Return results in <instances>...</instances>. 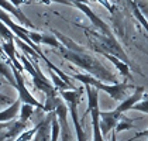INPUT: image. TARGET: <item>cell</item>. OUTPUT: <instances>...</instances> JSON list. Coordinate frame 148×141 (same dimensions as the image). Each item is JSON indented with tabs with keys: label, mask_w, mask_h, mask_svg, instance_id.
Here are the masks:
<instances>
[{
	"label": "cell",
	"mask_w": 148,
	"mask_h": 141,
	"mask_svg": "<svg viewBox=\"0 0 148 141\" xmlns=\"http://www.w3.org/2000/svg\"><path fill=\"white\" fill-rule=\"evenodd\" d=\"M52 33L57 35L58 40L61 41L59 48H57L58 52L66 59V61L72 62V64H75L76 66H79V68H82V69H85L88 73H90V75H93V76L102 79L103 82L106 81V82L117 83L116 76L112 75L106 66H103L97 59L95 58V57H92L90 54H88V52L80 47V45L75 44L71 38L65 37V35H62L61 33H58V31H52Z\"/></svg>",
	"instance_id": "obj_1"
},
{
	"label": "cell",
	"mask_w": 148,
	"mask_h": 141,
	"mask_svg": "<svg viewBox=\"0 0 148 141\" xmlns=\"http://www.w3.org/2000/svg\"><path fill=\"white\" fill-rule=\"evenodd\" d=\"M71 78H72L73 81H79V82L83 83V85H92V86L97 88L99 90L106 92V93L109 94L113 100H116V102H121V100H124L125 97H127L128 90L131 89V85L127 83V82L107 85V83L103 82L102 79L93 76V75L88 73V72H86V73H75V75H72Z\"/></svg>",
	"instance_id": "obj_2"
},
{
	"label": "cell",
	"mask_w": 148,
	"mask_h": 141,
	"mask_svg": "<svg viewBox=\"0 0 148 141\" xmlns=\"http://www.w3.org/2000/svg\"><path fill=\"white\" fill-rule=\"evenodd\" d=\"M7 64L10 65V68H12V70H13V75H14V79H16L14 88H16L17 92H18V99L21 100V103H30V105L35 106V107L40 109V110H44V105L40 103L34 96L30 93V90L27 89L25 81H24V78H23V73L18 70V68H16L14 64H12L10 61H7Z\"/></svg>",
	"instance_id": "obj_3"
},
{
	"label": "cell",
	"mask_w": 148,
	"mask_h": 141,
	"mask_svg": "<svg viewBox=\"0 0 148 141\" xmlns=\"http://www.w3.org/2000/svg\"><path fill=\"white\" fill-rule=\"evenodd\" d=\"M73 7H76V9H79L80 12L83 13L89 20H90V23L99 30V31H102V34L104 35H109V37H113L112 34V30L109 28V25L103 21L102 18L97 16V14H95V12L92 10L90 7L88 6V3H80V1H73Z\"/></svg>",
	"instance_id": "obj_4"
},
{
	"label": "cell",
	"mask_w": 148,
	"mask_h": 141,
	"mask_svg": "<svg viewBox=\"0 0 148 141\" xmlns=\"http://www.w3.org/2000/svg\"><path fill=\"white\" fill-rule=\"evenodd\" d=\"M144 94L145 93H144V88H143V86H137V88H134V92L131 93V96H127L124 100H121L120 105L117 106L116 109H113V113L117 114V116H121L123 113L131 110L133 106L144 97Z\"/></svg>",
	"instance_id": "obj_5"
},
{
	"label": "cell",
	"mask_w": 148,
	"mask_h": 141,
	"mask_svg": "<svg viewBox=\"0 0 148 141\" xmlns=\"http://www.w3.org/2000/svg\"><path fill=\"white\" fill-rule=\"evenodd\" d=\"M0 7H1L3 10H6L7 13L13 14V16L18 20V23L21 24V25L27 27V28H33V30H35L34 24L25 17V14L20 10V7H18V6H16V4H13L10 0H0Z\"/></svg>",
	"instance_id": "obj_6"
},
{
	"label": "cell",
	"mask_w": 148,
	"mask_h": 141,
	"mask_svg": "<svg viewBox=\"0 0 148 141\" xmlns=\"http://www.w3.org/2000/svg\"><path fill=\"white\" fill-rule=\"evenodd\" d=\"M121 116H117L114 114L113 110L110 112H100V118H99V124H100V130H102V134L104 136V138L109 136V133H112L116 126H117V121Z\"/></svg>",
	"instance_id": "obj_7"
},
{
	"label": "cell",
	"mask_w": 148,
	"mask_h": 141,
	"mask_svg": "<svg viewBox=\"0 0 148 141\" xmlns=\"http://www.w3.org/2000/svg\"><path fill=\"white\" fill-rule=\"evenodd\" d=\"M85 114H90L92 117V129H93L92 141H106L104 140V136L102 134V130H100V124H99V118H100V109H99V106L93 107L90 110H86Z\"/></svg>",
	"instance_id": "obj_8"
},
{
	"label": "cell",
	"mask_w": 148,
	"mask_h": 141,
	"mask_svg": "<svg viewBox=\"0 0 148 141\" xmlns=\"http://www.w3.org/2000/svg\"><path fill=\"white\" fill-rule=\"evenodd\" d=\"M20 107H21V100L17 97L12 103V106H9L7 109L0 112V123H9V121L14 120L20 113Z\"/></svg>",
	"instance_id": "obj_9"
},
{
	"label": "cell",
	"mask_w": 148,
	"mask_h": 141,
	"mask_svg": "<svg viewBox=\"0 0 148 141\" xmlns=\"http://www.w3.org/2000/svg\"><path fill=\"white\" fill-rule=\"evenodd\" d=\"M97 52H99V54H102L103 57H106V58L109 59L114 66L119 69V72H120L123 76H125V78H130V76H131V73H130V68H128V64L124 62L123 59H120L119 57H116V55L110 54V52H107V51H97Z\"/></svg>",
	"instance_id": "obj_10"
},
{
	"label": "cell",
	"mask_w": 148,
	"mask_h": 141,
	"mask_svg": "<svg viewBox=\"0 0 148 141\" xmlns=\"http://www.w3.org/2000/svg\"><path fill=\"white\" fill-rule=\"evenodd\" d=\"M27 124H28V121H23V120H17V121H14L12 126H9V130H7V133L3 136V137H0V141H10V140H14L16 137H18L23 131H25V127H27Z\"/></svg>",
	"instance_id": "obj_11"
},
{
	"label": "cell",
	"mask_w": 148,
	"mask_h": 141,
	"mask_svg": "<svg viewBox=\"0 0 148 141\" xmlns=\"http://www.w3.org/2000/svg\"><path fill=\"white\" fill-rule=\"evenodd\" d=\"M34 109H37V107L33 105H30V103H21L20 113H18V118L23 120V121H28L30 117L34 114Z\"/></svg>",
	"instance_id": "obj_12"
},
{
	"label": "cell",
	"mask_w": 148,
	"mask_h": 141,
	"mask_svg": "<svg viewBox=\"0 0 148 141\" xmlns=\"http://www.w3.org/2000/svg\"><path fill=\"white\" fill-rule=\"evenodd\" d=\"M133 120L128 117H125L124 114H121V117L119 118V121H117V126H116V131L117 133H120V131H125V130H131L134 126H133Z\"/></svg>",
	"instance_id": "obj_13"
},
{
	"label": "cell",
	"mask_w": 148,
	"mask_h": 141,
	"mask_svg": "<svg viewBox=\"0 0 148 141\" xmlns=\"http://www.w3.org/2000/svg\"><path fill=\"white\" fill-rule=\"evenodd\" d=\"M16 37H17V35L14 34L12 30L0 20V38H1L3 41H9V40H14Z\"/></svg>",
	"instance_id": "obj_14"
},
{
	"label": "cell",
	"mask_w": 148,
	"mask_h": 141,
	"mask_svg": "<svg viewBox=\"0 0 148 141\" xmlns=\"http://www.w3.org/2000/svg\"><path fill=\"white\" fill-rule=\"evenodd\" d=\"M0 73H1L4 78H7V81L14 86L16 79H14V75H13V70H12V68H10V65H6V64H3V62L0 61Z\"/></svg>",
	"instance_id": "obj_15"
},
{
	"label": "cell",
	"mask_w": 148,
	"mask_h": 141,
	"mask_svg": "<svg viewBox=\"0 0 148 141\" xmlns=\"http://www.w3.org/2000/svg\"><path fill=\"white\" fill-rule=\"evenodd\" d=\"M38 133V126H35L34 129H30V130H25L23 131L17 138H14L13 141H31L34 138V136Z\"/></svg>",
	"instance_id": "obj_16"
},
{
	"label": "cell",
	"mask_w": 148,
	"mask_h": 141,
	"mask_svg": "<svg viewBox=\"0 0 148 141\" xmlns=\"http://www.w3.org/2000/svg\"><path fill=\"white\" fill-rule=\"evenodd\" d=\"M131 110H136V112H141V113L148 114V97L141 99L140 102H137L136 105L133 106V109H131Z\"/></svg>",
	"instance_id": "obj_17"
},
{
	"label": "cell",
	"mask_w": 148,
	"mask_h": 141,
	"mask_svg": "<svg viewBox=\"0 0 148 141\" xmlns=\"http://www.w3.org/2000/svg\"><path fill=\"white\" fill-rule=\"evenodd\" d=\"M28 37L33 40V42H34V44H37V45H40V44H41V38H42V34H41V33L30 31V33H28Z\"/></svg>",
	"instance_id": "obj_18"
},
{
	"label": "cell",
	"mask_w": 148,
	"mask_h": 141,
	"mask_svg": "<svg viewBox=\"0 0 148 141\" xmlns=\"http://www.w3.org/2000/svg\"><path fill=\"white\" fill-rule=\"evenodd\" d=\"M42 3H59V4H65V6H73V1L72 0H40Z\"/></svg>",
	"instance_id": "obj_19"
},
{
	"label": "cell",
	"mask_w": 148,
	"mask_h": 141,
	"mask_svg": "<svg viewBox=\"0 0 148 141\" xmlns=\"http://www.w3.org/2000/svg\"><path fill=\"white\" fill-rule=\"evenodd\" d=\"M140 137H147V141H148V129L144 130V131H138V133H136V137H133L131 140H134V138H140ZM131 140H127V141H131Z\"/></svg>",
	"instance_id": "obj_20"
},
{
	"label": "cell",
	"mask_w": 148,
	"mask_h": 141,
	"mask_svg": "<svg viewBox=\"0 0 148 141\" xmlns=\"http://www.w3.org/2000/svg\"><path fill=\"white\" fill-rule=\"evenodd\" d=\"M144 97H148V94H144Z\"/></svg>",
	"instance_id": "obj_21"
}]
</instances>
